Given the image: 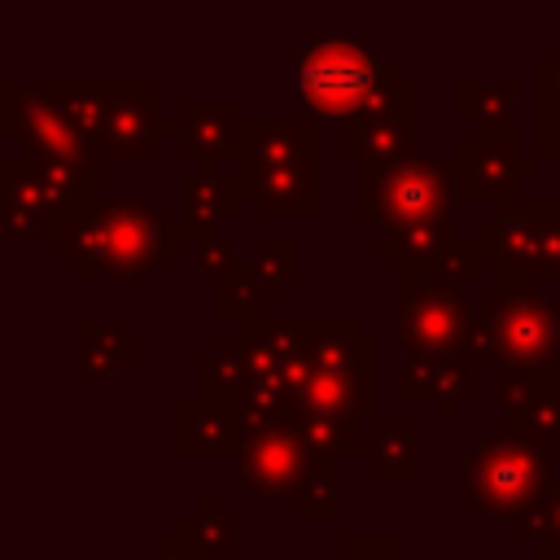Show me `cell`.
Masks as SVG:
<instances>
[{
	"mask_svg": "<svg viewBox=\"0 0 560 560\" xmlns=\"http://www.w3.org/2000/svg\"><path fill=\"white\" fill-rule=\"evenodd\" d=\"M179 219L158 214L149 201H122V197H96L92 206L74 210L61 223L57 254L79 267V276H114L136 280L179 258L184 249Z\"/></svg>",
	"mask_w": 560,
	"mask_h": 560,
	"instance_id": "cell-1",
	"label": "cell"
},
{
	"mask_svg": "<svg viewBox=\"0 0 560 560\" xmlns=\"http://www.w3.org/2000/svg\"><path fill=\"white\" fill-rule=\"evenodd\" d=\"M236 184L258 219H319V122L245 118L236 149Z\"/></svg>",
	"mask_w": 560,
	"mask_h": 560,
	"instance_id": "cell-2",
	"label": "cell"
},
{
	"mask_svg": "<svg viewBox=\"0 0 560 560\" xmlns=\"http://www.w3.org/2000/svg\"><path fill=\"white\" fill-rule=\"evenodd\" d=\"M101 162H35L22 153L0 158V228L13 241H57L61 223L101 197Z\"/></svg>",
	"mask_w": 560,
	"mask_h": 560,
	"instance_id": "cell-3",
	"label": "cell"
},
{
	"mask_svg": "<svg viewBox=\"0 0 560 560\" xmlns=\"http://www.w3.org/2000/svg\"><path fill=\"white\" fill-rule=\"evenodd\" d=\"M402 83L398 61L363 39H315L298 52V92L302 114L319 118H354Z\"/></svg>",
	"mask_w": 560,
	"mask_h": 560,
	"instance_id": "cell-4",
	"label": "cell"
},
{
	"mask_svg": "<svg viewBox=\"0 0 560 560\" xmlns=\"http://www.w3.org/2000/svg\"><path fill=\"white\" fill-rule=\"evenodd\" d=\"M486 359L503 376L560 385V298L538 293H490L477 298Z\"/></svg>",
	"mask_w": 560,
	"mask_h": 560,
	"instance_id": "cell-5",
	"label": "cell"
},
{
	"mask_svg": "<svg viewBox=\"0 0 560 560\" xmlns=\"http://www.w3.org/2000/svg\"><path fill=\"white\" fill-rule=\"evenodd\" d=\"M481 258L494 262V280L538 284L560 276V206L556 197H512L472 232Z\"/></svg>",
	"mask_w": 560,
	"mask_h": 560,
	"instance_id": "cell-6",
	"label": "cell"
},
{
	"mask_svg": "<svg viewBox=\"0 0 560 560\" xmlns=\"http://www.w3.org/2000/svg\"><path fill=\"white\" fill-rule=\"evenodd\" d=\"M398 293V341L402 354L429 359H486V332L477 315V298H464L459 284L429 280H394Z\"/></svg>",
	"mask_w": 560,
	"mask_h": 560,
	"instance_id": "cell-7",
	"label": "cell"
},
{
	"mask_svg": "<svg viewBox=\"0 0 560 560\" xmlns=\"http://www.w3.org/2000/svg\"><path fill=\"white\" fill-rule=\"evenodd\" d=\"M464 494L494 516L521 521L529 508H538L556 486V451L529 446V442H499L477 438L472 455L459 468Z\"/></svg>",
	"mask_w": 560,
	"mask_h": 560,
	"instance_id": "cell-8",
	"label": "cell"
},
{
	"mask_svg": "<svg viewBox=\"0 0 560 560\" xmlns=\"http://www.w3.org/2000/svg\"><path fill=\"white\" fill-rule=\"evenodd\" d=\"M455 175H459L455 158H416L389 175L359 179L354 184V214L376 223L381 232L451 219L455 206L464 201Z\"/></svg>",
	"mask_w": 560,
	"mask_h": 560,
	"instance_id": "cell-9",
	"label": "cell"
},
{
	"mask_svg": "<svg viewBox=\"0 0 560 560\" xmlns=\"http://www.w3.org/2000/svg\"><path fill=\"white\" fill-rule=\"evenodd\" d=\"M0 136L13 144V153L35 158V162H61V166L101 162L92 140L52 96L48 79L39 83L13 79V74L0 79Z\"/></svg>",
	"mask_w": 560,
	"mask_h": 560,
	"instance_id": "cell-10",
	"label": "cell"
},
{
	"mask_svg": "<svg viewBox=\"0 0 560 560\" xmlns=\"http://www.w3.org/2000/svg\"><path fill=\"white\" fill-rule=\"evenodd\" d=\"M416 131H420V88L402 79L394 96L337 122V153L354 162L359 179H376L416 162Z\"/></svg>",
	"mask_w": 560,
	"mask_h": 560,
	"instance_id": "cell-11",
	"label": "cell"
},
{
	"mask_svg": "<svg viewBox=\"0 0 560 560\" xmlns=\"http://www.w3.org/2000/svg\"><path fill=\"white\" fill-rule=\"evenodd\" d=\"M166 140H179V118L162 114L158 79H109L105 83V122L96 136V158H158Z\"/></svg>",
	"mask_w": 560,
	"mask_h": 560,
	"instance_id": "cell-12",
	"label": "cell"
},
{
	"mask_svg": "<svg viewBox=\"0 0 560 560\" xmlns=\"http://www.w3.org/2000/svg\"><path fill=\"white\" fill-rule=\"evenodd\" d=\"M376 254L398 267V280H429V284L472 280L481 271V262H486L477 241L459 236L455 214L451 219H433V223H416V228L381 232Z\"/></svg>",
	"mask_w": 560,
	"mask_h": 560,
	"instance_id": "cell-13",
	"label": "cell"
},
{
	"mask_svg": "<svg viewBox=\"0 0 560 560\" xmlns=\"http://www.w3.org/2000/svg\"><path fill=\"white\" fill-rule=\"evenodd\" d=\"M538 158L521 149V131L516 136H464L455 144V179H459V197L464 201H512L516 188L525 179L538 175Z\"/></svg>",
	"mask_w": 560,
	"mask_h": 560,
	"instance_id": "cell-14",
	"label": "cell"
},
{
	"mask_svg": "<svg viewBox=\"0 0 560 560\" xmlns=\"http://www.w3.org/2000/svg\"><path fill=\"white\" fill-rule=\"evenodd\" d=\"M311 468H315V455L306 451L298 429L284 424V429H271L241 446L236 486H241V494H254V499H289V494L298 499Z\"/></svg>",
	"mask_w": 560,
	"mask_h": 560,
	"instance_id": "cell-15",
	"label": "cell"
},
{
	"mask_svg": "<svg viewBox=\"0 0 560 560\" xmlns=\"http://www.w3.org/2000/svg\"><path fill=\"white\" fill-rule=\"evenodd\" d=\"M376 376L363 372H319L306 363L289 394V420H350V424H376Z\"/></svg>",
	"mask_w": 560,
	"mask_h": 560,
	"instance_id": "cell-16",
	"label": "cell"
},
{
	"mask_svg": "<svg viewBox=\"0 0 560 560\" xmlns=\"http://www.w3.org/2000/svg\"><path fill=\"white\" fill-rule=\"evenodd\" d=\"M175 118H179L175 153H179L184 162H192L197 171H219L228 158L236 162L241 127H245L241 101H232V96H219V101L184 96V101L175 105Z\"/></svg>",
	"mask_w": 560,
	"mask_h": 560,
	"instance_id": "cell-17",
	"label": "cell"
},
{
	"mask_svg": "<svg viewBox=\"0 0 560 560\" xmlns=\"http://www.w3.org/2000/svg\"><path fill=\"white\" fill-rule=\"evenodd\" d=\"M394 394L416 402L429 398L451 420L468 398L481 394V363L477 359H429V354H402V368L394 376Z\"/></svg>",
	"mask_w": 560,
	"mask_h": 560,
	"instance_id": "cell-18",
	"label": "cell"
},
{
	"mask_svg": "<svg viewBox=\"0 0 560 560\" xmlns=\"http://www.w3.org/2000/svg\"><path fill=\"white\" fill-rule=\"evenodd\" d=\"M241 206H245V192H241L236 175L197 171L184 179V192H179V228L192 245L210 241L241 214Z\"/></svg>",
	"mask_w": 560,
	"mask_h": 560,
	"instance_id": "cell-19",
	"label": "cell"
},
{
	"mask_svg": "<svg viewBox=\"0 0 560 560\" xmlns=\"http://www.w3.org/2000/svg\"><path fill=\"white\" fill-rule=\"evenodd\" d=\"M175 433L184 459H236L241 455V424L236 411L188 394L175 402Z\"/></svg>",
	"mask_w": 560,
	"mask_h": 560,
	"instance_id": "cell-20",
	"label": "cell"
},
{
	"mask_svg": "<svg viewBox=\"0 0 560 560\" xmlns=\"http://www.w3.org/2000/svg\"><path fill=\"white\" fill-rule=\"evenodd\" d=\"M376 350H381L376 337H368L354 315H337V319L311 315V337H306V363L311 368L376 376Z\"/></svg>",
	"mask_w": 560,
	"mask_h": 560,
	"instance_id": "cell-21",
	"label": "cell"
},
{
	"mask_svg": "<svg viewBox=\"0 0 560 560\" xmlns=\"http://www.w3.org/2000/svg\"><path fill=\"white\" fill-rule=\"evenodd\" d=\"M249 385H254V359H249V346L228 332L214 341L210 354L197 359V394L236 411L245 398H249Z\"/></svg>",
	"mask_w": 560,
	"mask_h": 560,
	"instance_id": "cell-22",
	"label": "cell"
},
{
	"mask_svg": "<svg viewBox=\"0 0 560 560\" xmlns=\"http://www.w3.org/2000/svg\"><path fill=\"white\" fill-rule=\"evenodd\" d=\"M516 92L521 83L516 79H494V83H481V79H459L455 83V109L464 122L477 127V136H516Z\"/></svg>",
	"mask_w": 560,
	"mask_h": 560,
	"instance_id": "cell-23",
	"label": "cell"
},
{
	"mask_svg": "<svg viewBox=\"0 0 560 560\" xmlns=\"http://www.w3.org/2000/svg\"><path fill=\"white\" fill-rule=\"evenodd\" d=\"M175 538H179L197 560H206V556L241 560V556H245V551H241V538H236V521L223 516L219 494H201L197 508L175 521Z\"/></svg>",
	"mask_w": 560,
	"mask_h": 560,
	"instance_id": "cell-24",
	"label": "cell"
},
{
	"mask_svg": "<svg viewBox=\"0 0 560 560\" xmlns=\"http://www.w3.org/2000/svg\"><path fill=\"white\" fill-rule=\"evenodd\" d=\"M136 354H140V341L122 332L118 324H105V319L79 324V376L83 381H109Z\"/></svg>",
	"mask_w": 560,
	"mask_h": 560,
	"instance_id": "cell-25",
	"label": "cell"
},
{
	"mask_svg": "<svg viewBox=\"0 0 560 560\" xmlns=\"http://www.w3.org/2000/svg\"><path fill=\"white\" fill-rule=\"evenodd\" d=\"M372 464L389 481H411L420 472V424L411 416H381L372 424Z\"/></svg>",
	"mask_w": 560,
	"mask_h": 560,
	"instance_id": "cell-26",
	"label": "cell"
},
{
	"mask_svg": "<svg viewBox=\"0 0 560 560\" xmlns=\"http://www.w3.org/2000/svg\"><path fill=\"white\" fill-rule=\"evenodd\" d=\"M280 293V284H271L262 271H258V262L254 258H241L219 284H214V315L219 319H249L267 298H276Z\"/></svg>",
	"mask_w": 560,
	"mask_h": 560,
	"instance_id": "cell-27",
	"label": "cell"
},
{
	"mask_svg": "<svg viewBox=\"0 0 560 560\" xmlns=\"http://www.w3.org/2000/svg\"><path fill=\"white\" fill-rule=\"evenodd\" d=\"M499 442H529V446H560V389H547L525 416H503L494 424Z\"/></svg>",
	"mask_w": 560,
	"mask_h": 560,
	"instance_id": "cell-28",
	"label": "cell"
},
{
	"mask_svg": "<svg viewBox=\"0 0 560 560\" xmlns=\"http://www.w3.org/2000/svg\"><path fill=\"white\" fill-rule=\"evenodd\" d=\"M48 88L96 149V136H101V122H105V83L101 79H48Z\"/></svg>",
	"mask_w": 560,
	"mask_h": 560,
	"instance_id": "cell-29",
	"label": "cell"
},
{
	"mask_svg": "<svg viewBox=\"0 0 560 560\" xmlns=\"http://www.w3.org/2000/svg\"><path fill=\"white\" fill-rule=\"evenodd\" d=\"M337 508H341V472L332 459H315V468L298 494V512L306 521H332Z\"/></svg>",
	"mask_w": 560,
	"mask_h": 560,
	"instance_id": "cell-30",
	"label": "cell"
},
{
	"mask_svg": "<svg viewBox=\"0 0 560 560\" xmlns=\"http://www.w3.org/2000/svg\"><path fill=\"white\" fill-rule=\"evenodd\" d=\"M516 534H521V538H534L538 551L560 556V481L551 486V494H547L538 508H529V512L516 521Z\"/></svg>",
	"mask_w": 560,
	"mask_h": 560,
	"instance_id": "cell-31",
	"label": "cell"
},
{
	"mask_svg": "<svg viewBox=\"0 0 560 560\" xmlns=\"http://www.w3.org/2000/svg\"><path fill=\"white\" fill-rule=\"evenodd\" d=\"M254 262H258V271H262L271 284H284V280L298 276V267H302V249H298L293 236H262L258 249H254Z\"/></svg>",
	"mask_w": 560,
	"mask_h": 560,
	"instance_id": "cell-32",
	"label": "cell"
},
{
	"mask_svg": "<svg viewBox=\"0 0 560 560\" xmlns=\"http://www.w3.org/2000/svg\"><path fill=\"white\" fill-rule=\"evenodd\" d=\"M337 560H416V556H407L394 534H341Z\"/></svg>",
	"mask_w": 560,
	"mask_h": 560,
	"instance_id": "cell-33",
	"label": "cell"
},
{
	"mask_svg": "<svg viewBox=\"0 0 560 560\" xmlns=\"http://www.w3.org/2000/svg\"><path fill=\"white\" fill-rule=\"evenodd\" d=\"M547 389H556V385H547V381H525V376H499V381H494V398H499V411H503V416H525Z\"/></svg>",
	"mask_w": 560,
	"mask_h": 560,
	"instance_id": "cell-34",
	"label": "cell"
},
{
	"mask_svg": "<svg viewBox=\"0 0 560 560\" xmlns=\"http://www.w3.org/2000/svg\"><path fill=\"white\" fill-rule=\"evenodd\" d=\"M236 262H241V254H236V245L228 241V232H219V236H210V241H197V271H201L206 280L219 284Z\"/></svg>",
	"mask_w": 560,
	"mask_h": 560,
	"instance_id": "cell-35",
	"label": "cell"
},
{
	"mask_svg": "<svg viewBox=\"0 0 560 560\" xmlns=\"http://www.w3.org/2000/svg\"><path fill=\"white\" fill-rule=\"evenodd\" d=\"M534 158L551 162L560 175V109L534 105Z\"/></svg>",
	"mask_w": 560,
	"mask_h": 560,
	"instance_id": "cell-36",
	"label": "cell"
},
{
	"mask_svg": "<svg viewBox=\"0 0 560 560\" xmlns=\"http://www.w3.org/2000/svg\"><path fill=\"white\" fill-rule=\"evenodd\" d=\"M534 92H538V105L560 109V61L556 57H538L534 61Z\"/></svg>",
	"mask_w": 560,
	"mask_h": 560,
	"instance_id": "cell-37",
	"label": "cell"
},
{
	"mask_svg": "<svg viewBox=\"0 0 560 560\" xmlns=\"http://www.w3.org/2000/svg\"><path fill=\"white\" fill-rule=\"evenodd\" d=\"M140 560H197L175 534H166V538H158V551L153 556H140Z\"/></svg>",
	"mask_w": 560,
	"mask_h": 560,
	"instance_id": "cell-38",
	"label": "cell"
},
{
	"mask_svg": "<svg viewBox=\"0 0 560 560\" xmlns=\"http://www.w3.org/2000/svg\"><path fill=\"white\" fill-rule=\"evenodd\" d=\"M459 560H516V556H459Z\"/></svg>",
	"mask_w": 560,
	"mask_h": 560,
	"instance_id": "cell-39",
	"label": "cell"
},
{
	"mask_svg": "<svg viewBox=\"0 0 560 560\" xmlns=\"http://www.w3.org/2000/svg\"><path fill=\"white\" fill-rule=\"evenodd\" d=\"M529 560H560V556H547V551H538V556H529Z\"/></svg>",
	"mask_w": 560,
	"mask_h": 560,
	"instance_id": "cell-40",
	"label": "cell"
},
{
	"mask_svg": "<svg viewBox=\"0 0 560 560\" xmlns=\"http://www.w3.org/2000/svg\"><path fill=\"white\" fill-rule=\"evenodd\" d=\"M551 57H556V61H560V39H556V52H551Z\"/></svg>",
	"mask_w": 560,
	"mask_h": 560,
	"instance_id": "cell-41",
	"label": "cell"
},
{
	"mask_svg": "<svg viewBox=\"0 0 560 560\" xmlns=\"http://www.w3.org/2000/svg\"><path fill=\"white\" fill-rule=\"evenodd\" d=\"M241 560H258V556H241Z\"/></svg>",
	"mask_w": 560,
	"mask_h": 560,
	"instance_id": "cell-42",
	"label": "cell"
}]
</instances>
